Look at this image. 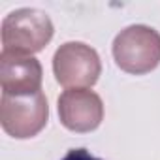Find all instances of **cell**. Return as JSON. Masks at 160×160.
Returning <instances> with one entry per match:
<instances>
[{"label":"cell","mask_w":160,"mask_h":160,"mask_svg":"<svg viewBox=\"0 0 160 160\" xmlns=\"http://www.w3.org/2000/svg\"><path fill=\"white\" fill-rule=\"evenodd\" d=\"M57 83L68 89H91L102 73V62L91 45L83 42H66L53 57Z\"/></svg>","instance_id":"obj_4"},{"label":"cell","mask_w":160,"mask_h":160,"mask_svg":"<svg viewBox=\"0 0 160 160\" xmlns=\"http://www.w3.org/2000/svg\"><path fill=\"white\" fill-rule=\"evenodd\" d=\"M49 121V106L45 94H2L0 98V124L15 139L38 136Z\"/></svg>","instance_id":"obj_3"},{"label":"cell","mask_w":160,"mask_h":160,"mask_svg":"<svg viewBox=\"0 0 160 160\" xmlns=\"http://www.w3.org/2000/svg\"><path fill=\"white\" fill-rule=\"evenodd\" d=\"M115 64L132 75L152 72L160 64V32L147 25H132L113 40Z\"/></svg>","instance_id":"obj_2"},{"label":"cell","mask_w":160,"mask_h":160,"mask_svg":"<svg viewBox=\"0 0 160 160\" xmlns=\"http://www.w3.org/2000/svg\"><path fill=\"white\" fill-rule=\"evenodd\" d=\"M60 160H102V158L91 154L87 149H70L64 154V158H60Z\"/></svg>","instance_id":"obj_7"},{"label":"cell","mask_w":160,"mask_h":160,"mask_svg":"<svg viewBox=\"0 0 160 160\" xmlns=\"http://www.w3.org/2000/svg\"><path fill=\"white\" fill-rule=\"evenodd\" d=\"M55 27L49 15L36 8H19L2 21V51L32 57L53 38Z\"/></svg>","instance_id":"obj_1"},{"label":"cell","mask_w":160,"mask_h":160,"mask_svg":"<svg viewBox=\"0 0 160 160\" xmlns=\"http://www.w3.org/2000/svg\"><path fill=\"white\" fill-rule=\"evenodd\" d=\"M43 70L38 58L15 53H0L2 94H34L42 91Z\"/></svg>","instance_id":"obj_6"},{"label":"cell","mask_w":160,"mask_h":160,"mask_svg":"<svg viewBox=\"0 0 160 160\" xmlns=\"http://www.w3.org/2000/svg\"><path fill=\"white\" fill-rule=\"evenodd\" d=\"M58 119L72 132H92L104 121L102 98L91 89H68L58 96Z\"/></svg>","instance_id":"obj_5"}]
</instances>
